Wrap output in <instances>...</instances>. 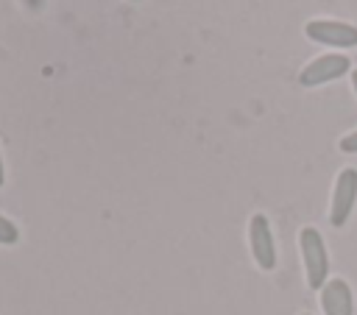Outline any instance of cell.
I'll return each instance as SVG.
<instances>
[{"label":"cell","mask_w":357,"mask_h":315,"mask_svg":"<svg viewBox=\"0 0 357 315\" xmlns=\"http://www.w3.org/2000/svg\"><path fill=\"white\" fill-rule=\"evenodd\" d=\"M298 251H301L307 284L312 290H321L326 284V276H329V254H326V243H324L321 231L312 226H304L298 231Z\"/></svg>","instance_id":"cell-1"},{"label":"cell","mask_w":357,"mask_h":315,"mask_svg":"<svg viewBox=\"0 0 357 315\" xmlns=\"http://www.w3.org/2000/svg\"><path fill=\"white\" fill-rule=\"evenodd\" d=\"M349 70H351L349 56H343V53H324V56L312 59L307 67H301L298 84L307 86V89H312V86H321V84H329V81L343 78Z\"/></svg>","instance_id":"cell-2"},{"label":"cell","mask_w":357,"mask_h":315,"mask_svg":"<svg viewBox=\"0 0 357 315\" xmlns=\"http://www.w3.org/2000/svg\"><path fill=\"white\" fill-rule=\"evenodd\" d=\"M307 39L326 47H357V25L343 20H310L304 25Z\"/></svg>","instance_id":"cell-3"},{"label":"cell","mask_w":357,"mask_h":315,"mask_svg":"<svg viewBox=\"0 0 357 315\" xmlns=\"http://www.w3.org/2000/svg\"><path fill=\"white\" fill-rule=\"evenodd\" d=\"M248 245H251V256L257 262V268L262 270H273L276 268V243H273V229L271 220L257 212L248 220Z\"/></svg>","instance_id":"cell-4"},{"label":"cell","mask_w":357,"mask_h":315,"mask_svg":"<svg viewBox=\"0 0 357 315\" xmlns=\"http://www.w3.org/2000/svg\"><path fill=\"white\" fill-rule=\"evenodd\" d=\"M357 201V170L354 167H343L335 178V190H332V203H329V223L335 229L346 226V220L351 217Z\"/></svg>","instance_id":"cell-5"},{"label":"cell","mask_w":357,"mask_h":315,"mask_svg":"<svg viewBox=\"0 0 357 315\" xmlns=\"http://www.w3.org/2000/svg\"><path fill=\"white\" fill-rule=\"evenodd\" d=\"M321 309L326 315H354V298L346 279H329L321 287Z\"/></svg>","instance_id":"cell-6"},{"label":"cell","mask_w":357,"mask_h":315,"mask_svg":"<svg viewBox=\"0 0 357 315\" xmlns=\"http://www.w3.org/2000/svg\"><path fill=\"white\" fill-rule=\"evenodd\" d=\"M17 240H20V229L6 215H0V245H14Z\"/></svg>","instance_id":"cell-7"},{"label":"cell","mask_w":357,"mask_h":315,"mask_svg":"<svg viewBox=\"0 0 357 315\" xmlns=\"http://www.w3.org/2000/svg\"><path fill=\"white\" fill-rule=\"evenodd\" d=\"M337 148L343 151V153H357V131H351V134H346L340 142H337Z\"/></svg>","instance_id":"cell-8"},{"label":"cell","mask_w":357,"mask_h":315,"mask_svg":"<svg viewBox=\"0 0 357 315\" xmlns=\"http://www.w3.org/2000/svg\"><path fill=\"white\" fill-rule=\"evenodd\" d=\"M3 181H6V167H3V153H0V187H3Z\"/></svg>","instance_id":"cell-9"},{"label":"cell","mask_w":357,"mask_h":315,"mask_svg":"<svg viewBox=\"0 0 357 315\" xmlns=\"http://www.w3.org/2000/svg\"><path fill=\"white\" fill-rule=\"evenodd\" d=\"M351 86H354V95H357V70H351Z\"/></svg>","instance_id":"cell-10"},{"label":"cell","mask_w":357,"mask_h":315,"mask_svg":"<svg viewBox=\"0 0 357 315\" xmlns=\"http://www.w3.org/2000/svg\"><path fill=\"white\" fill-rule=\"evenodd\" d=\"M304 315H310V312H304Z\"/></svg>","instance_id":"cell-11"},{"label":"cell","mask_w":357,"mask_h":315,"mask_svg":"<svg viewBox=\"0 0 357 315\" xmlns=\"http://www.w3.org/2000/svg\"><path fill=\"white\" fill-rule=\"evenodd\" d=\"M131 3H137V0H131Z\"/></svg>","instance_id":"cell-12"}]
</instances>
